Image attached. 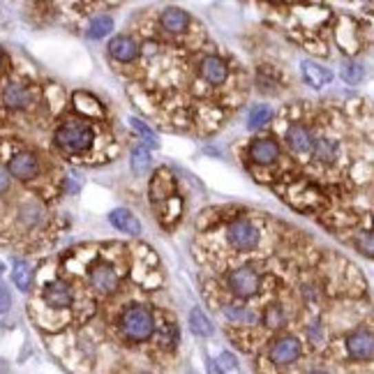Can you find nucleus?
Returning a JSON list of instances; mask_svg holds the SVG:
<instances>
[{
    "mask_svg": "<svg viewBox=\"0 0 374 374\" xmlns=\"http://www.w3.org/2000/svg\"><path fill=\"white\" fill-rule=\"evenodd\" d=\"M10 189V178H8V174H5V169L0 167V194H5Z\"/></svg>",
    "mask_w": 374,
    "mask_h": 374,
    "instance_id": "obj_31",
    "label": "nucleus"
},
{
    "mask_svg": "<svg viewBox=\"0 0 374 374\" xmlns=\"http://www.w3.org/2000/svg\"><path fill=\"white\" fill-rule=\"evenodd\" d=\"M312 374H326V372H321V370H319V372H312Z\"/></svg>",
    "mask_w": 374,
    "mask_h": 374,
    "instance_id": "obj_33",
    "label": "nucleus"
},
{
    "mask_svg": "<svg viewBox=\"0 0 374 374\" xmlns=\"http://www.w3.org/2000/svg\"><path fill=\"white\" fill-rule=\"evenodd\" d=\"M39 172V162L32 153H19L10 160V174L19 180L35 178Z\"/></svg>",
    "mask_w": 374,
    "mask_h": 374,
    "instance_id": "obj_13",
    "label": "nucleus"
},
{
    "mask_svg": "<svg viewBox=\"0 0 374 374\" xmlns=\"http://www.w3.org/2000/svg\"><path fill=\"white\" fill-rule=\"evenodd\" d=\"M284 139H287V146L291 148L293 155H298V157H310V155H312L314 132H312L310 127H307V125L293 123L291 127L287 129Z\"/></svg>",
    "mask_w": 374,
    "mask_h": 374,
    "instance_id": "obj_5",
    "label": "nucleus"
},
{
    "mask_svg": "<svg viewBox=\"0 0 374 374\" xmlns=\"http://www.w3.org/2000/svg\"><path fill=\"white\" fill-rule=\"evenodd\" d=\"M249 157H252L254 164H261V167H268L275 160H280V143L271 139V136H261L249 146Z\"/></svg>",
    "mask_w": 374,
    "mask_h": 374,
    "instance_id": "obj_8",
    "label": "nucleus"
},
{
    "mask_svg": "<svg viewBox=\"0 0 374 374\" xmlns=\"http://www.w3.org/2000/svg\"><path fill=\"white\" fill-rule=\"evenodd\" d=\"M12 278H14V284L21 289V291H28L30 282H32V271L25 261H17L14 271H12Z\"/></svg>",
    "mask_w": 374,
    "mask_h": 374,
    "instance_id": "obj_21",
    "label": "nucleus"
},
{
    "mask_svg": "<svg viewBox=\"0 0 374 374\" xmlns=\"http://www.w3.org/2000/svg\"><path fill=\"white\" fill-rule=\"evenodd\" d=\"M148 167H150L148 150L143 148V146H136V148L132 150V172H134V174H141V172H146Z\"/></svg>",
    "mask_w": 374,
    "mask_h": 374,
    "instance_id": "obj_26",
    "label": "nucleus"
},
{
    "mask_svg": "<svg viewBox=\"0 0 374 374\" xmlns=\"http://www.w3.org/2000/svg\"><path fill=\"white\" fill-rule=\"evenodd\" d=\"M259 284H261V275L252 266H240L229 273V289H231L236 296L242 298L254 296L259 291Z\"/></svg>",
    "mask_w": 374,
    "mask_h": 374,
    "instance_id": "obj_4",
    "label": "nucleus"
},
{
    "mask_svg": "<svg viewBox=\"0 0 374 374\" xmlns=\"http://www.w3.org/2000/svg\"><path fill=\"white\" fill-rule=\"evenodd\" d=\"M109 222L123 233H129V236H139L141 233V222L136 220L129 211H125V208H116V211H111Z\"/></svg>",
    "mask_w": 374,
    "mask_h": 374,
    "instance_id": "obj_18",
    "label": "nucleus"
},
{
    "mask_svg": "<svg viewBox=\"0 0 374 374\" xmlns=\"http://www.w3.org/2000/svg\"><path fill=\"white\" fill-rule=\"evenodd\" d=\"M111 30H114V21H111L109 17H97L88 25V37L90 39H100L104 35H109Z\"/></svg>",
    "mask_w": 374,
    "mask_h": 374,
    "instance_id": "obj_22",
    "label": "nucleus"
},
{
    "mask_svg": "<svg viewBox=\"0 0 374 374\" xmlns=\"http://www.w3.org/2000/svg\"><path fill=\"white\" fill-rule=\"evenodd\" d=\"M312 155L321 164H333L340 157V143L335 139H331V136H314Z\"/></svg>",
    "mask_w": 374,
    "mask_h": 374,
    "instance_id": "obj_16",
    "label": "nucleus"
},
{
    "mask_svg": "<svg viewBox=\"0 0 374 374\" xmlns=\"http://www.w3.org/2000/svg\"><path fill=\"white\" fill-rule=\"evenodd\" d=\"M10 305H12L10 291H8V289H5L3 284H0V312H8V310H10Z\"/></svg>",
    "mask_w": 374,
    "mask_h": 374,
    "instance_id": "obj_30",
    "label": "nucleus"
},
{
    "mask_svg": "<svg viewBox=\"0 0 374 374\" xmlns=\"http://www.w3.org/2000/svg\"><path fill=\"white\" fill-rule=\"evenodd\" d=\"M160 23H162V28L167 30V32L180 35V32H185L189 28V14H187L185 10H180V8H169V10L162 12Z\"/></svg>",
    "mask_w": 374,
    "mask_h": 374,
    "instance_id": "obj_14",
    "label": "nucleus"
},
{
    "mask_svg": "<svg viewBox=\"0 0 374 374\" xmlns=\"http://www.w3.org/2000/svg\"><path fill=\"white\" fill-rule=\"evenodd\" d=\"M118 284H121V278H118V271L111 264H97L90 271V287L97 289L100 293H114Z\"/></svg>",
    "mask_w": 374,
    "mask_h": 374,
    "instance_id": "obj_7",
    "label": "nucleus"
},
{
    "mask_svg": "<svg viewBox=\"0 0 374 374\" xmlns=\"http://www.w3.org/2000/svg\"><path fill=\"white\" fill-rule=\"evenodd\" d=\"M178 328L174 324H167L160 328V335H157V344H162L164 349H174L176 342H178Z\"/></svg>",
    "mask_w": 374,
    "mask_h": 374,
    "instance_id": "obj_24",
    "label": "nucleus"
},
{
    "mask_svg": "<svg viewBox=\"0 0 374 374\" xmlns=\"http://www.w3.org/2000/svg\"><path fill=\"white\" fill-rule=\"evenodd\" d=\"M365 76V67L358 63H344L342 65V79L346 83H351V86H356V83L363 81Z\"/></svg>",
    "mask_w": 374,
    "mask_h": 374,
    "instance_id": "obj_25",
    "label": "nucleus"
},
{
    "mask_svg": "<svg viewBox=\"0 0 374 374\" xmlns=\"http://www.w3.org/2000/svg\"><path fill=\"white\" fill-rule=\"evenodd\" d=\"M300 72H303L305 83H307V86H312V88H324L326 83H331V79H333L331 70L319 67L317 63H310V61L300 63Z\"/></svg>",
    "mask_w": 374,
    "mask_h": 374,
    "instance_id": "obj_17",
    "label": "nucleus"
},
{
    "mask_svg": "<svg viewBox=\"0 0 374 374\" xmlns=\"http://www.w3.org/2000/svg\"><path fill=\"white\" fill-rule=\"evenodd\" d=\"M44 300H47L49 307L54 310H67L72 305V289L67 282H51V284L44 287Z\"/></svg>",
    "mask_w": 374,
    "mask_h": 374,
    "instance_id": "obj_12",
    "label": "nucleus"
},
{
    "mask_svg": "<svg viewBox=\"0 0 374 374\" xmlns=\"http://www.w3.org/2000/svg\"><path fill=\"white\" fill-rule=\"evenodd\" d=\"M129 125H132V127L136 129V132H139L141 136H143V141H146L148 143V146H157V136L153 134V132H150V129L146 127V125H143L141 121H139V118H129Z\"/></svg>",
    "mask_w": 374,
    "mask_h": 374,
    "instance_id": "obj_28",
    "label": "nucleus"
},
{
    "mask_svg": "<svg viewBox=\"0 0 374 374\" xmlns=\"http://www.w3.org/2000/svg\"><path fill=\"white\" fill-rule=\"evenodd\" d=\"M199 74L211 86H222L229 79V65L220 56H206L199 65Z\"/></svg>",
    "mask_w": 374,
    "mask_h": 374,
    "instance_id": "obj_6",
    "label": "nucleus"
},
{
    "mask_svg": "<svg viewBox=\"0 0 374 374\" xmlns=\"http://www.w3.org/2000/svg\"><path fill=\"white\" fill-rule=\"evenodd\" d=\"M141 374H148V372H141Z\"/></svg>",
    "mask_w": 374,
    "mask_h": 374,
    "instance_id": "obj_35",
    "label": "nucleus"
},
{
    "mask_svg": "<svg viewBox=\"0 0 374 374\" xmlns=\"http://www.w3.org/2000/svg\"><path fill=\"white\" fill-rule=\"evenodd\" d=\"M346 349H349V356L356 358V360H370L372 358V333L370 331H353L349 337H346Z\"/></svg>",
    "mask_w": 374,
    "mask_h": 374,
    "instance_id": "obj_10",
    "label": "nucleus"
},
{
    "mask_svg": "<svg viewBox=\"0 0 374 374\" xmlns=\"http://www.w3.org/2000/svg\"><path fill=\"white\" fill-rule=\"evenodd\" d=\"M300 358V342L296 337H282L271 346V360L275 365H291Z\"/></svg>",
    "mask_w": 374,
    "mask_h": 374,
    "instance_id": "obj_9",
    "label": "nucleus"
},
{
    "mask_svg": "<svg viewBox=\"0 0 374 374\" xmlns=\"http://www.w3.org/2000/svg\"><path fill=\"white\" fill-rule=\"evenodd\" d=\"M121 331H123L125 340H129V342H146V340L153 337V333H155L153 312L143 305L127 307L121 317Z\"/></svg>",
    "mask_w": 374,
    "mask_h": 374,
    "instance_id": "obj_2",
    "label": "nucleus"
},
{
    "mask_svg": "<svg viewBox=\"0 0 374 374\" xmlns=\"http://www.w3.org/2000/svg\"><path fill=\"white\" fill-rule=\"evenodd\" d=\"M227 238L231 242V247L238 249V252H252V249L259 245L261 233L249 220H236L233 225H229L227 229Z\"/></svg>",
    "mask_w": 374,
    "mask_h": 374,
    "instance_id": "obj_3",
    "label": "nucleus"
},
{
    "mask_svg": "<svg viewBox=\"0 0 374 374\" xmlns=\"http://www.w3.org/2000/svg\"><path fill=\"white\" fill-rule=\"evenodd\" d=\"M271 121V109L266 107V104H257V107H252L249 111V129H259L264 127V125Z\"/></svg>",
    "mask_w": 374,
    "mask_h": 374,
    "instance_id": "obj_23",
    "label": "nucleus"
},
{
    "mask_svg": "<svg viewBox=\"0 0 374 374\" xmlns=\"http://www.w3.org/2000/svg\"><path fill=\"white\" fill-rule=\"evenodd\" d=\"M109 56L118 63H132L139 56V44L129 35H118L109 42Z\"/></svg>",
    "mask_w": 374,
    "mask_h": 374,
    "instance_id": "obj_11",
    "label": "nucleus"
},
{
    "mask_svg": "<svg viewBox=\"0 0 374 374\" xmlns=\"http://www.w3.org/2000/svg\"><path fill=\"white\" fill-rule=\"evenodd\" d=\"M3 102L8 104L10 109H28L32 102V93L23 83H10V86L3 90Z\"/></svg>",
    "mask_w": 374,
    "mask_h": 374,
    "instance_id": "obj_15",
    "label": "nucleus"
},
{
    "mask_svg": "<svg viewBox=\"0 0 374 374\" xmlns=\"http://www.w3.org/2000/svg\"><path fill=\"white\" fill-rule=\"evenodd\" d=\"M284 321H287V317H284V312H282V307L273 305V307H268V310H266L264 324L268 328H282V326H284Z\"/></svg>",
    "mask_w": 374,
    "mask_h": 374,
    "instance_id": "obj_27",
    "label": "nucleus"
},
{
    "mask_svg": "<svg viewBox=\"0 0 374 374\" xmlns=\"http://www.w3.org/2000/svg\"><path fill=\"white\" fill-rule=\"evenodd\" d=\"M189 328H192V333L199 337H211L213 335V324L208 321V317L201 310L189 312Z\"/></svg>",
    "mask_w": 374,
    "mask_h": 374,
    "instance_id": "obj_20",
    "label": "nucleus"
},
{
    "mask_svg": "<svg viewBox=\"0 0 374 374\" xmlns=\"http://www.w3.org/2000/svg\"><path fill=\"white\" fill-rule=\"evenodd\" d=\"M3 271H5V266H3V264H0V275H3Z\"/></svg>",
    "mask_w": 374,
    "mask_h": 374,
    "instance_id": "obj_32",
    "label": "nucleus"
},
{
    "mask_svg": "<svg viewBox=\"0 0 374 374\" xmlns=\"http://www.w3.org/2000/svg\"><path fill=\"white\" fill-rule=\"evenodd\" d=\"M222 312H225V317L229 321L240 324V326H254L259 321L257 312L249 310V307H245V305H225L222 307Z\"/></svg>",
    "mask_w": 374,
    "mask_h": 374,
    "instance_id": "obj_19",
    "label": "nucleus"
},
{
    "mask_svg": "<svg viewBox=\"0 0 374 374\" xmlns=\"http://www.w3.org/2000/svg\"><path fill=\"white\" fill-rule=\"evenodd\" d=\"M56 146L67 155H83L86 150L93 148L95 132L90 125L83 121H67L56 129L54 134Z\"/></svg>",
    "mask_w": 374,
    "mask_h": 374,
    "instance_id": "obj_1",
    "label": "nucleus"
},
{
    "mask_svg": "<svg viewBox=\"0 0 374 374\" xmlns=\"http://www.w3.org/2000/svg\"><path fill=\"white\" fill-rule=\"evenodd\" d=\"M0 63H3V51H0Z\"/></svg>",
    "mask_w": 374,
    "mask_h": 374,
    "instance_id": "obj_34",
    "label": "nucleus"
},
{
    "mask_svg": "<svg viewBox=\"0 0 374 374\" xmlns=\"http://www.w3.org/2000/svg\"><path fill=\"white\" fill-rule=\"evenodd\" d=\"M236 365H238V363H236V358H233V353H222V356L218 358V367H222V370H236Z\"/></svg>",
    "mask_w": 374,
    "mask_h": 374,
    "instance_id": "obj_29",
    "label": "nucleus"
}]
</instances>
